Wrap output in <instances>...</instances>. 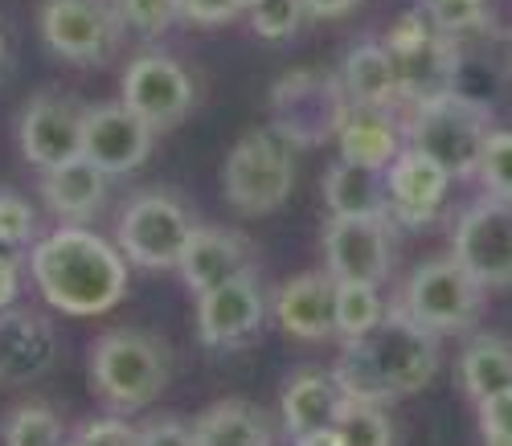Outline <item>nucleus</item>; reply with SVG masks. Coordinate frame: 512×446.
Returning a JSON list of instances; mask_svg holds the SVG:
<instances>
[{"instance_id":"79ce46f5","label":"nucleus","mask_w":512,"mask_h":446,"mask_svg":"<svg viewBox=\"0 0 512 446\" xmlns=\"http://www.w3.org/2000/svg\"><path fill=\"white\" fill-rule=\"evenodd\" d=\"M295 446H345V442H340L336 426H328V430H316V434H304V438H295Z\"/></svg>"},{"instance_id":"473e14b6","label":"nucleus","mask_w":512,"mask_h":446,"mask_svg":"<svg viewBox=\"0 0 512 446\" xmlns=\"http://www.w3.org/2000/svg\"><path fill=\"white\" fill-rule=\"evenodd\" d=\"M115 13L123 17V25L140 33V37H160L173 29V21L181 17L177 0H115Z\"/></svg>"},{"instance_id":"e433bc0d","label":"nucleus","mask_w":512,"mask_h":446,"mask_svg":"<svg viewBox=\"0 0 512 446\" xmlns=\"http://www.w3.org/2000/svg\"><path fill=\"white\" fill-rule=\"evenodd\" d=\"M476 406H480V430L488 434V442H508L512 438V389L492 393L476 401Z\"/></svg>"},{"instance_id":"6ab92c4d","label":"nucleus","mask_w":512,"mask_h":446,"mask_svg":"<svg viewBox=\"0 0 512 446\" xmlns=\"http://www.w3.org/2000/svg\"><path fill=\"white\" fill-rule=\"evenodd\" d=\"M275 324L295 340L336 336V279L328 271L295 275L275 295Z\"/></svg>"},{"instance_id":"dca6fc26","label":"nucleus","mask_w":512,"mask_h":446,"mask_svg":"<svg viewBox=\"0 0 512 446\" xmlns=\"http://www.w3.org/2000/svg\"><path fill=\"white\" fill-rule=\"evenodd\" d=\"M17 140L33 168H54L82 156V107L66 95H33L17 119Z\"/></svg>"},{"instance_id":"ddd939ff","label":"nucleus","mask_w":512,"mask_h":446,"mask_svg":"<svg viewBox=\"0 0 512 446\" xmlns=\"http://www.w3.org/2000/svg\"><path fill=\"white\" fill-rule=\"evenodd\" d=\"M263 320H267V295L254 271H242L197 295V336L213 352L246 344L263 328Z\"/></svg>"},{"instance_id":"37998d69","label":"nucleus","mask_w":512,"mask_h":446,"mask_svg":"<svg viewBox=\"0 0 512 446\" xmlns=\"http://www.w3.org/2000/svg\"><path fill=\"white\" fill-rule=\"evenodd\" d=\"M500 62H504V78H508V86H512V29L500 37Z\"/></svg>"},{"instance_id":"c9c22d12","label":"nucleus","mask_w":512,"mask_h":446,"mask_svg":"<svg viewBox=\"0 0 512 446\" xmlns=\"http://www.w3.org/2000/svg\"><path fill=\"white\" fill-rule=\"evenodd\" d=\"M78 442L82 446H140V430L123 418H95L78 430Z\"/></svg>"},{"instance_id":"39448f33","label":"nucleus","mask_w":512,"mask_h":446,"mask_svg":"<svg viewBox=\"0 0 512 446\" xmlns=\"http://www.w3.org/2000/svg\"><path fill=\"white\" fill-rule=\"evenodd\" d=\"M291 185H295V144L275 127L246 131L226 156L222 189L242 217L275 213L291 197Z\"/></svg>"},{"instance_id":"a211bd4d","label":"nucleus","mask_w":512,"mask_h":446,"mask_svg":"<svg viewBox=\"0 0 512 446\" xmlns=\"http://www.w3.org/2000/svg\"><path fill=\"white\" fill-rule=\"evenodd\" d=\"M58 356V332L33 311H0V381L29 385L46 377Z\"/></svg>"},{"instance_id":"49530a36","label":"nucleus","mask_w":512,"mask_h":446,"mask_svg":"<svg viewBox=\"0 0 512 446\" xmlns=\"http://www.w3.org/2000/svg\"><path fill=\"white\" fill-rule=\"evenodd\" d=\"M488 446H512V438H508V442H488Z\"/></svg>"},{"instance_id":"412c9836","label":"nucleus","mask_w":512,"mask_h":446,"mask_svg":"<svg viewBox=\"0 0 512 446\" xmlns=\"http://www.w3.org/2000/svg\"><path fill=\"white\" fill-rule=\"evenodd\" d=\"M177 271L193 295L218 287L242 271H250V246L242 234L222 226H193V238L177 262Z\"/></svg>"},{"instance_id":"4be33fe9","label":"nucleus","mask_w":512,"mask_h":446,"mask_svg":"<svg viewBox=\"0 0 512 446\" xmlns=\"http://www.w3.org/2000/svg\"><path fill=\"white\" fill-rule=\"evenodd\" d=\"M345 389H340L336 373H295L287 385H283V397H279V414H283V430L287 438H304V434H316V430H328L336 426L340 418V406H345Z\"/></svg>"},{"instance_id":"f8f14e48","label":"nucleus","mask_w":512,"mask_h":446,"mask_svg":"<svg viewBox=\"0 0 512 446\" xmlns=\"http://www.w3.org/2000/svg\"><path fill=\"white\" fill-rule=\"evenodd\" d=\"M394 266V242L386 221L365 217H328L324 226V271L336 283H373L381 287Z\"/></svg>"},{"instance_id":"cd10ccee","label":"nucleus","mask_w":512,"mask_h":446,"mask_svg":"<svg viewBox=\"0 0 512 446\" xmlns=\"http://www.w3.org/2000/svg\"><path fill=\"white\" fill-rule=\"evenodd\" d=\"M336 434L345 446H394V422L381 401L345 397L340 418H336Z\"/></svg>"},{"instance_id":"58836bf2","label":"nucleus","mask_w":512,"mask_h":446,"mask_svg":"<svg viewBox=\"0 0 512 446\" xmlns=\"http://www.w3.org/2000/svg\"><path fill=\"white\" fill-rule=\"evenodd\" d=\"M140 446H197V434L177 418H160L140 430Z\"/></svg>"},{"instance_id":"de8ad7c7","label":"nucleus","mask_w":512,"mask_h":446,"mask_svg":"<svg viewBox=\"0 0 512 446\" xmlns=\"http://www.w3.org/2000/svg\"><path fill=\"white\" fill-rule=\"evenodd\" d=\"M62 446H82V442H62Z\"/></svg>"},{"instance_id":"2eb2a0df","label":"nucleus","mask_w":512,"mask_h":446,"mask_svg":"<svg viewBox=\"0 0 512 446\" xmlns=\"http://www.w3.org/2000/svg\"><path fill=\"white\" fill-rule=\"evenodd\" d=\"M123 103L152 131L177 127L193 107V82L185 66L168 54H140L123 70Z\"/></svg>"},{"instance_id":"aec40b11","label":"nucleus","mask_w":512,"mask_h":446,"mask_svg":"<svg viewBox=\"0 0 512 446\" xmlns=\"http://www.w3.org/2000/svg\"><path fill=\"white\" fill-rule=\"evenodd\" d=\"M107 185H111V176L99 164H91L87 156L41 168V201L50 205V213L70 221V226H87L91 217L103 213Z\"/></svg>"},{"instance_id":"a19ab883","label":"nucleus","mask_w":512,"mask_h":446,"mask_svg":"<svg viewBox=\"0 0 512 446\" xmlns=\"http://www.w3.org/2000/svg\"><path fill=\"white\" fill-rule=\"evenodd\" d=\"M357 5H361V0H304L308 17H316V21H332V17H345V13H353Z\"/></svg>"},{"instance_id":"c756f323","label":"nucleus","mask_w":512,"mask_h":446,"mask_svg":"<svg viewBox=\"0 0 512 446\" xmlns=\"http://www.w3.org/2000/svg\"><path fill=\"white\" fill-rule=\"evenodd\" d=\"M5 446H62V422L50 406H17L5 418Z\"/></svg>"},{"instance_id":"c85d7f7f","label":"nucleus","mask_w":512,"mask_h":446,"mask_svg":"<svg viewBox=\"0 0 512 446\" xmlns=\"http://www.w3.org/2000/svg\"><path fill=\"white\" fill-rule=\"evenodd\" d=\"M386 316L390 311L373 283H336V336H345V340L365 336Z\"/></svg>"},{"instance_id":"f257e3e1","label":"nucleus","mask_w":512,"mask_h":446,"mask_svg":"<svg viewBox=\"0 0 512 446\" xmlns=\"http://www.w3.org/2000/svg\"><path fill=\"white\" fill-rule=\"evenodd\" d=\"M123 250L87 226H66L46 234L29 250V275L50 307L66 316H103L127 291Z\"/></svg>"},{"instance_id":"7c9ffc66","label":"nucleus","mask_w":512,"mask_h":446,"mask_svg":"<svg viewBox=\"0 0 512 446\" xmlns=\"http://www.w3.org/2000/svg\"><path fill=\"white\" fill-rule=\"evenodd\" d=\"M308 21L304 0H259L250 9V29L263 41H287L300 33V25Z\"/></svg>"},{"instance_id":"f03ea898","label":"nucleus","mask_w":512,"mask_h":446,"mask_svg":"<svg viewBox=\"0 0 512 446\" xmlns=\"http://www.w3.org/2000/svg\"><path fill=\"white\" fill-rule=\"evenodd\" d=\"M336 381L349 397L361 401H394L418 393L439 373V336L414 324L406 311H390L365 336L345 340V352L336 361Z\"/></svg>"},{"instance_id":"5701e85b","label":"nucleus","mask_w":512,"mask_h":446,"mask_svg":"<svg viewBox=\"0 0 512 446\" xmlns=\"http://www.w3.org/2000/svg\"><path fill=\"white\" fill-rule=\"evenodd\" d=\"M324 201L332 217H365V221H386L390 217V193H386V172L336 160L324 176Z\"/></svg>"},{"instance_id":"4468645a","label":"nucleus","mask_w":512,"mask_h":446,"mask_svg":"<svg viewBox=\"0 0 512 446\" xmlns=\"http://www.w3.org/2000/svg\"><path fill=\"white\" fill-rule=\"evenodd\" d=\"M152 136L156 131L119 103H95L82 111V156L99 164L107 176H127L136 172L152 156Z\"/></svg>"},{"instance_id":"09e8293b","label":"nucleus","mask_w":512,"mask_h":446,"mask_svg":"<svg viewBox=\"0 0 512 446\" xmlns=\"http://www.w3.org/2000/svg\"><path fill=\"white\" fill-rule=\"evenodd\" d=\"M5 250H9V246H5V242H0V254H5Z\"/></svg>"},{"instance_id":"9d476101","label":"nucleus","mask_w":512,"mask_h":446,"mask_svg":"<svg viewBox=\"0 0 512 446\" xmlns=\"http://www.w3.org/2000/svg\"><path fill=\"white\" fill-rule=\"evenodd\" d=\"M123 17L115 0H46L41 5V37L46 46L74 66L107 62L123 41Z\"/></svg>"},{"instance_id":"2f4dec72","label":"nucleus","mask_w":512,"mask_h":446,"mask_svg":"<svg viewBox=\"0 0 512 446\" xmlns=\"http://www.w3.org/2000/svg\"><path fill=\"white\" fill-rule=\"evenodd\" d=\"M476 176L484 181V189L492 197H504L512 201V131H496L492 127V136L480 152V164H476Z\"/></svg>"},{"instance_id":"4c0bfd02","label":"nucleus","mask_w":512,"mask_h":446,"mask_svg":"<svg viewBox=\"0 0 512 446\" xmlns=\"http://www.w3.org/2000/svg\"><path fill=\"white\" fill-rule=\"evenodd\" d=\"M177 5H181V17L193 25H226L242 13L238 0H177Z\"/></svg>"},{"instance_id":"1a4fd4ad","label":"nucleus","mask_w":512,"mask_h":446,"mask_svg":"<svg viewBox=\"0 0 512 446\" xmlns=\"http://www.w3.org/2000/svg\"><path fill=\"white\" fill-rule=\"evenodd\" d=\"M189 238L193 217L168 193H136L115 221V246L140 271H173Z\"/></svg>"},{"instance_id":"20e7f679","label":"nucleus","mask_w":512,"mask_h":446,"mask_svg":"<svg viewBox=\"0 0 512 446\" xmlns=\"http://www.w3.org/2000/svg\"><path fill=\"white\" fill-rule=\"evenodd\" d=\"M488 136H492L488 107L459 91L410 107L406 119V144L443 164L451 176H476Z\"/></svg>"},{"instance_id":"72a5a7b5","label":"nucleus","mask_w":512,"mask_h":446,"mask_svg":"<svg viewBox=\"0 0 512 446\" xmlns=\"http://www.w3.org/2000/svg\"><path fill=\"white\" fill-rule=\"evenodd\" d=\"M33 230H37L33 205L13 189H0V242L9 250H21L33 242Z\"/></svg>"},{"instance_id":"423d86ee","label":"nucleus","mask_w":512,"mask_h":446,"mask_svg":"<svg viewBox=\"0 0 512 446\" xmlns=\"http://www.w3.org/2000/svg\"><path fill=\"white\" fill-rule=\"evenodd\" d=\"M386 50L394 54L398 66V95L402 103L418 107L426 99H439L455 91V74H459V46L455 33H447L426 5H418L414 13H406L390 37Z\"/></svg>"},{"instance_id":"0eeeda50","label":"nucleus","mask_w":512,"mask_h":446,"mask_svg":"<svg viewBox=\"0 0 512 446\" xmlns=\"http://www.w3.org/2000/svg\"><path fill=\"white\" fill-rule=\"evenodd\" d=\"M480 307H484V287L463 271V262L455 254H447V258H426L414 266L402 287L398 311H406L426 332L447 336V332L472 328Z\"/></svg>"},{"instance_id":"6e6552de","label":"nucleus","mask_w":512,"mask_h":446,"mask_svg":"<svg viewBox=\"0 0 512 446\" xmlns=\"http://www.w3.org/2000/svg\"><path fill=\"white\" fill-rule=\"evenodd\" d=\"M349 107L353 103L336 74L291 70L271 86V127L283 131L295 148H316L336 140Z\"/></svg>"},{"instance_id":"9b49d317","label":"nucleus","mask_w":512,"mask_h":446,"mask_svg":"<svg viewBox=\"0 0 512 446\" xmlns=\"http://www.w3.org/2000/svg\"><path fill=\"white\" fill-rule=\"evenodd\" d=\"M451 246L480 287H512V201L488 193L467 205Z\"/></svg>"},{"instance_id":"f3484780","label":"nucleus","mask_w":512,"mask_h":446,"mask_svg":"<svg viewBox=\"0 0 512 446\" xmlns=\"http://www.w3.org/2000/svg\"><path fill=\"white\" fill-rule=\"evenodd\" d=\"M451 185V172L435 164L431 156H422L418 148H402L394 164L386 168V193H390V217H398L402 226L418 230L431 226L443 209Z\"/></svg>"},{"instance_id":"393cba45","label":"nucleus","mask_w":512,"mask_h":446,"mask_svg":"<svg viewBox=\"0 0 512 446\" xmlns=\"http://www.w3.org/2000/svg\"><path fill=\"white\" fill-rule=\"evenodd\" d=\"M336 144H340V160L386 172L402 152V131L386 107H349L345 123L336 131Z\"/></svg>"},{"instance_id":"7ed1b4c3","label":"nucleus","mask_w":512,"mask_h":446,"mask_svg":"<svg viewBox=\"0 0 512 446\" xmlns=\"http://www.w3.org/2000/svg\"><path fill=\"white\" fill-rule=\"evenodd\" d=\"M168 369H173L168 348L156 336L136 332V328L103 332L87 356L91 389L119 414L144 410L148 401H156L160 389L168 385Z\"/></svg>"},{"instance_id":"f704fd0d","label":"nucleus","mask_w":512,"mask_h":446,"mask_svg":"<svg viewBox=\"0 0 512 446\" xmlns=\"http://www.w3.org/2000/svg\"><path fill=\"white\" fill-rule=\"evenodd\" d=\"M431 17L447 29V33H467V29H480L488 21L484 0H422Z\"/></svg>"},{"instance_id":"c03bdc74","label":"nucleus","mask_w":512,"mask_h":446,"mask_svg":"<svg viewBox=\"0 0 512 446\" xmlns=\"http://www.w3.org/2000/svg\"><path fill=\"white\" fill-rule=\"evenodd\" d=\"M5 58H9V46H5V33H0V70H5Z\"/></svg>"},{"instance_id":"a18cd8bd","label":"nucleus","mask_w":512,"mask_h":446,"mask_svg":"<svg viewBox=\"0 0 512 446\" xmlns=\"http://www.w3.org/2000/svg\"><path fill=\"white\" fill-rule=\"evenodd\" d=\"M238 5H242V9H254V5H259V0H238Z\"/></svg>"},{"instance_id":"a878e982","label":"nucleus","mask_w":512,"mask_h":446,"mask_svg":"<svg viewBox=\"0 0 512 446\" xmlns=\"http://www.w3.org/2000/svg\"><path fill=\"white\" fill-rule=\"evenodd\" d=\"M197 446H275L271 418L242 397H226L193 422Z\"/></svg>"},{"instance_id":"b1692460","label":"nucleus","mask_w":512,"mask_h":446,"mask_svg":"<svg viewBox=\"0 0 512 446\" xmlns=\"http://www.w3.org/2000/svg\"><path fill=\"white\" fill-rule=\"evenodd\" d=\"M340 86L353 107H394L402 103L398 95V66L394 54L386 50V41H361L345 54V66H340Z\"/></svg>"},{"instance_id":"ea45409f","label":"nucleus","mask_w":512,"mask_h":446,"mask_svg":"<svg viewBox=\"0 0 512 446\" xmlns=\"http://www.w3.org/2000/svg\"><path fill=\"white\" fill-rule=\"evenodd\" d=\"M17 291H21V258L17 250H5L0 254V311L13 307Z\"/></svg>"},{"instance_id":"bb28decb","label":"nucleus","mask_w":512,"mask_h":446,"mask_svg":"<svg viewBox=\"0 0 512 446\" xmlns=\"http://www.w3.org/2000/svg\"><path fill=\"white\" fill-rule=\"evenodd\" d=\"M459 385L472 401L512 389V340H504V336L467 340V348L459 356Z\"/></svg>"}]
</instances>
